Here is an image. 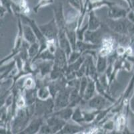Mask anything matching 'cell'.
Returning <instances> with one entry per match:
<instances>
[{"mask_svg":"<svg viewBox=\"0 0 134 134\" xmlns=\"http://www.w3.org/2000/svg\"><path fill=\"white\" fill-rule=\"evenodd\" d=\"M106 25L111 31L119 35L134 34V24L125 18L119 19L109 18L106 21Z\"/></svg>","mask_w":134,"mask_h":134,"instance_id":"6da1fadb","label":"cell"},{"mask_svg":"<svg viewBox=\"0 0 134 134\" xmlns=\"http://www.w3.org/2000/svg\"><path fill=\"white\" fill-rule=\"evenodd\" d=\"M54 99L52 97L46 100H41L37 98L34 104V117H40L46 119L54 111Z\"/></svg>","mask_w":134,"mask_h":134,"instance_id":"7a4b0ae2","label":"cell"},{"mask_svg":"<svg viewBox=\"0 0 134 134\" xmlns=\"http://www.w3.org/2000/svg\"><path fill=\"white\" fill-rule=\"evenodd\" d=\"M72 88L73 87L68 85L57 94L54 98V111L69 106L70 95Z\"/></svg>","mask_w":134,"mask_h":134,"instance_id":"3957f363","label":"cell"},{"mask_svg":"<svg viewBox=\"0 0 134 134\" xmlns=\"http://www.w3.org/2000/svg\"><path fill=\"white\" fill-rule=\"evenodd\" d=\"M40 29L47 40H58L59 29L55 19L42 25H39Z\"/></svg>","mask_w":134,"mask_h":134,"instance_id":"277c9868","label":"cell"},{"mask_svg":"<svg viewBox=\"0 0 134 134\" xmlns=\"http://www.w3.org/2000/svg\"><path fill=\"white\" fill-rule=\"evenodd\" d=\"M110 101L105 96L99 94H96L93 97L87 101L89 107L91 109L102 111L109 107L111 105H108Z\"/></svg>","mask_w":134,"mask_h":134,"instance_id":"5b68a950","label":"cell"},{"mask_svg":"<svg viewBox=\"0 0 134 134\" xmlns=\"http://www.w3.org/2000/svg\"><path fill=\"white\" fill-rule=\"evenodd\" d=\"M103 26L96 30H88L86 31L84 36V41L94 44H101L103 40V32L102 30Z\"/></svg>","mask_w":134,"mask_h":134,"instance_id":"8992f818","label":"cell"},{"mask_svg":"<svg viewBox=\"0 0 134 134\" xmlns=\"http://www.w3.org/2000/svg\"><path fill=\"white\" fill-rule=\"evenodd\" d=\"M54 13V19L58 24L59 29H65L66 26L65 12L63 11V7L62 3H55L53 7Z\"/></svg>","mask_w":134,"mask_h":134,"instance_id":"52a82bcc","label":"cell"},{"mask_svg":"<svg viewBox=\"0 0 134 134\" xmlns=\"http://www.w3.org/2000/svg\"><path fill=\"white\" fill-rule=\"evenodd\" d=\"M44 117H34L31 121L28 123L26 127L21 131L20 133L25 134H34L38 133L41 125L44 123Z\"/></svg>","mask_w":134,"mask_h":134,"instance_id":"ba28073f","label":"cell"},{"mask_svg":"<svg viewBox=\"0 0 134 134\" xmlns=\"http://www.w3.org/2000/svg\"><path fill=\"white\" fill-rule=\"evenodd\" d=\"M46 122L50 127L52 133H58L62 130L67 121L55 115L50 114L46 118Z\"/></svg>","mask_w":134,"mask_h":134,"instance_id":"9c48e42d","label":"cell"},{"mask_svg":"<svg viewBox=\"0 0 134 134\" xmlns=\"http://www.w3.org/2000/svg\"><path fill=\"white\" fill-rule=\"evenodd\" d=\"M128 12L124 7L118 6L117 3L109 7L108 11V18L112 19H119L126 18Z\"/></svg>","mask_w":134,"mask_h":134,"instance_id":"30bf717a","label":"cell"},{"mask_svg":"<svg viewBox=\"0 0 134 134\" xmlns=\"http://www.w3.org/2000/svg\"><path fill=\"white\" fill-rule=\"evenodd\" d=\"M58 46L65 52L68 58H69V55L73 51V49L65 34V29L59 30L58 38Z\"/></svg>","mask_w":134,"mask_h":134,"instance_id":"8fae6325","label":"cell"},{"mask_svg":"<svg viewBox=\"0 0 134 134\" xmlns=\"http://www.w3.org/2000/svg\"><path fill=\"white\" fill-rule=\"evenodd\" d=\"M54 54V65L62 68L66 72L68 66V58L65 52L58 46Z\"/></svg>","mask_w":134,"mask_h":134,"instance_id":"7c38bea8","label":"cell"},{"mask_svg":"<svg viewBox=\"0 0 134 134\" xmlns=\"http://www.w3.org/2000/svg\"><path fill=\"white\" fill-rule=\"evenodd\" d=\"M86 129V127H85V125H80V124L75 123L74 121H73V123H69V121H67L62 130L58 133H77L84 131Z\"/></svg>","mask_w":134,"mask_h":134,"instance_id":"4fadbf2b","label":"cell"},{"mask_svg":"<svg viewBox=\"0 0 134 134\" xmlns=\"http://www.w3.org/2000/svg\"><path fill=\"white\" fill-rule=\"evenodd\" d=\"M108 56H103L98 52L96 61V66L97 73L99 75L105 73L108 67Z\"/></svg>","mask_w":134,"mask_h":134,"instance_id":"5bb4252c","label":"cell"},{"mask_svg":"<svg viewBox=\"0 0 134 134\" xmlns=\"http://www.w3.org/2000/svg\"><path fill=\"white\" fill-rule=\"evenodd\" d=\"M87 77H88V84H87L85 93H84L83 97V100L86 102H87L90 99L93 97V96L96 95V92L97 91L96 81L91 77H88V76H87Z\"/></svg>","mask_w":134,"mask_h":134,"instance_id":"9a60e30c","label":"cell"},{"mask_svg":"<svg viewBox=\"0 0 134 134\" xmlns=\"http://www.w3.org/2000/svg\"><path fill=\"white\" fill-rule=\"evenodd\" d=\"M23 36L24 39L29 44L37 42V39L32 28L27 24H23Z\"/></svg>","mask_w":134,"mask_h":134,"instance_id":"2e32d148","label":"cell"},{"mask_svg":"<svg viewBox=\"0 0 134 134\" xmlns=\"http://www.w3.org/2000/svg\"><path fill=\"white\" fill-rule=\"evenodd\" d=\"M101 47H102L101 44H94L90 42H87L84 41V40H83V41L77 40L75 50L83 54L84 52L87 51V50H99Z\"/></svg>","mask_w":134,"mask_h":134,"instance_id":"e0dca14e","label":"cell"},{"mask_svg":"<svg viewBox=\"0 0 134 134\" xmlns=\"http://www.w3.org/2000/svg\"><path fill=\"white\" fill-rule=\"evenodd\" d=\"M116 3L111 2L109 0H90L87 6V13L92 10H96L99 9L102 6H107L110 7L112 5L115 4Z\"/></svg>","mask_w":134,"mask_h":134,"instance_id":"ac0fdd59","label":"cell"},{"mask_svg":"<svg viewBox=\"0 0 134 134\" xmlns=\"http://www.w3.org/2000/svg\"><path fill=\"white\" fill-rule=\"evenodd\" d=\"M88 30H96L102 26V22L96 16L95 10L88 12Z\"/></svg>","mask_w":134,"mask_h":134,"instance_id":"d6986e66","label":"cell"},{"mask_svg":"<svg viewBox=\"0 0 134 134\" xmlns=\"http://www.w3.org/2000/svg\"><path fill=\"white\" fill-rule=\"evenodd\" d=\"M74 108L68 106L58 111H53L52 114L61 118L62 120H65V121H69L71 119L73 113H74Z\"/></svg>","mask_w":134,"mask_h":134,"instance_id":"ffe728a7","label":"cell"},{"mask_svg":"<svg viewBox=\"0 0 134 134\" xmlns=\"http://www.w3.org/2000/svg\"><path fill=\"white\" fill-rule=\"evenodd\" d=\"M27 106L34 105L37 99V88L24 89L23 91Z\"/></svg>","mask_w":134,"mask_h":134,"instance_id":"44dd1931","label":"cell"},{"mask_svg":"<svg viewBox=\"0 0 134 134\" xmlns=\"http://www.w3.org/2000/svg\"><path fill=\"white\" fill-rule=\"evenodd\" d=\"M71 120L72 121H74L75 123L80 124V125H85V124H86L85 123V121H84L83 110L80 108V105H77V106L74 108V113H73Z\"/></svg>","mask_w":134,"mask_h":134,"instance_id":"7402d4cb","label":"cell"},{"mask_svg":"<svg viewBox=\"0 0 134 134\" xmlns=\"http://www.w3.org/2000/svg\"><path fill=\"white\" fill-rule=\"evenodd\" d=\"M101 111L99 110H94V109H91L90 111H84L83 110V117L85 123L86 124H90L93 121L96 120V117L99 113Z\"/></svg>","mask_w":134,"mask_h":134,"instance_id":"603a6c76","label":"cell"},{"mask_svg":"<svg viewBox=\"0 0 134 134\" xmlns=\"http://www.w3.org/2000/svg\"><path fill=\"white\" fill-rule=\"evenodd\" d=\"M55 54L52 53V52L49 49H46L43 51L41 52L40 54H38L37 56L35 58H34L31 61V62H34L36 60H43V61H54Z\"/></svg>","mask_w":134,"mask_h":134,"instance_id":"cb8c5ba5","label":"cell"},{"mask_svg":"<svg viewBox=\"0 0 134 134\" xmlns=\"http://www.w3.org/2000/svg\"><path fill=\"white\" fill-rule=\"evenodd\" d=\"M65 30L67 37H68V40H69V42L71 44V48H72L73 50H75V48H76L77 42L78 40H77V37L76 30L68 29V28H65Z\"/></svg>","mask_w":134,"mask_h":134,"instance_id":"d4e9b609","label":"cell"},{"mask_svg":"<svg viewBox=\"0 0 134 134\" xmlns=\"http://www.w3.org/2000/svg\"><path fill=\"white\" fill-rule=\"evenodd\" d=\"M52 97L50 90L47 85L42 86L37 88V98L41 100H46Z\"/></svg>","mask_w":134,"mask_h":134,"instance_id":"484cf974","label":"cell"},{"mask_svg":"<svg viewBox=\"0 0 134 134\" xmlns=\"http://www.w3.org/2000/svg\"><path fill=\"white\" fill-rule=\"evenodd\" d=\"M40 45L38 42L30 44L27 52L28 56H29V58L31 61H32L33 59L35 58L38 55L39 52H40Z\"/></svg>","mask_w":134,"mask_h":134,"instance_id":"4316f807","label":"cell"},{"mask_svg":"<svg viewBox=\"0 0 134 134\" xmlns=\"http://www.w3.org/2000/svg\"><path fill=\"white\" fill-rule=\"evenodd\" d=\"M36 82L34 80V77H31L30 75H28L27 78L23 79L22 89H31V88H36Z\"/></svg>","mask_w":134,"mask_h":134,"instance_id":"83f0119b","label":"cell"},{"mask_svg":"<svg viewBox=\"0 0 134 134\" xmlns=\"http://www.w3.org/2000/svg\"><path fill=\"white\" fill-rule=\"evenodd\" d=\"M87 84H88V77H87V76L85 75L83 77H81V81H80V85L79 91H80V95H81V97L82 98L83 97L84 93H85V91H86Z\"/></svg>","mask_w":134,"mask_h":134,"instance_id":"f1b7e54d","label":"cell"},{"mask_svg":"<svg viewBox=\"0 0 134 134\" xmlns=\"http://www.w3.org/2000/svg\"><path fill=\"white\" fill-rule=\"evenodd\" d=\"M88 29V24H86L83 26H81L80 28H77L76 29V34L77 37V40L80 41L84 40V36L86 34V31Z\"/></svg>","mask_w":134,"mask_h":134,"instance_id":"f546056e","label":"cell"},{"mask_svg":"<svg viewBox=\"0 0 134 134\" xmlns=\"http://www.w3.org/2000/svg\"><path fill=\"white\" fill-rule=\"evenodd\" d=\"M53 2H54V0H39L38 3L34 7V11L36 13H37V12L41 9V7L47 6L48 5L53 4Z\"/></svg>","mask_w":134,"mask_h":134,"instance_id":"4dcf8cb0","label":"cell"},{"mask_svg":"<svg viewBox=\"0 0 134 134\" xmlns=\"http://www.w3.org/2000/svg\"><path fill=\"white\" fill-rule=\"evenodd\" d=\"M82 56V54L80 52L77 51V50H73L71 52V53L69 55V58H68V64L71 63H74L76 61H77L81 56Z\"/></svg>","mask_w":134,"mask_h":134,"instance_id":"1f68e13d","label":"cell"},{"mask_svg":"<svg viewBox=\"0 0 134 134\" xmlns=\"http://www.w3.org/2000/svg\"><path fill=\"white\" fill-rule=\"evenodd\" d=\"M38 133H52V131L50 127L47 124V123L45 122L41 125Z\"/></svg>","mask_w":134,"mask_h":134,"instance_id":"d6a6232c","label":"cell"},{"mask_svg":"<svg viewBox=\"0 0 134 134\" xmlns=\"http://www.w3.org/2000/svg\"><path fill=\"white\" fill-rule=\"evenodd\" d=\"M12 0H1V5L6 7V9L8 10V12L10 13H13L12 9Z\"/></svg>","mask_w":134,"mask_h":134,"instance_id":"836d02e7","label":"cell"},{"mask_svg":"<svg viewBox=\"0 0 134 134\" xmlns=\"http://www.w3.org/2000/svg\"><path fill=\"white\" fill-rule=\"evenodd\" d=\"M7 12H8V10L6 9V7H5L4 6L1 5V7H0V13H1V19L4 17L5 14Z\"/></svg>","mask_w":134,"mask_h":134,"instance_id":"e575fe53","label":"cell"},{"mask_svg":"<svg viewBox=\"0 0 134 134\" xmlns=\"http://www.w3.org/2000/svg\"><path fill=\"white\" fill-rule=\"evenodd\" d=\"M127 19L129 20H130L134 24V11L131 10L130 12H128V14H127Z\"/></svg>","mask_w":134,"mask_h":134,"instance_id":"d590c367","label":"cell"},{"mask_svg":"<svg viewBox=\"0 0 134 134\" xmlns=\"http://www.w3.org/2000/svg\"><path fill=\"white\" fill-rule=\"evenodd\" d=\"M130 107H131V110L134 112V94L133 95L132 98L130 100Z\"/></svg>","mask_w":134,"mask_h":134,"instance_id":"8d00e7d4","label":"cell"}]
</instances>
